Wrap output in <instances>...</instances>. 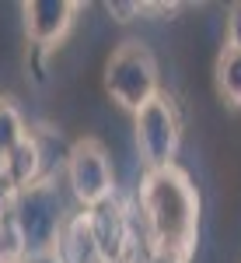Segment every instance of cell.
Listing matches in <instances>:
<instances>
[{
    "instance_id": "6da1fadb",
    "label": "cell",
    "mask_w": 241,
    "mask_h": 263,
    "mask_svg": "<svg viewBox=\"0 0 241 263\" xmlns=\"http://www.w3.org/2000/svg\"><path fill=\"white\" fill-rule=\"evenodd\" d=\"M140 211L161 263H189L200 239V193L179 165L140 176Z\"/></svg>"
},
{
    "instance_id": "7a4b0ae2",
    "label": "cell",
    "mask_w": 241,
    "mask_h": 263,
    "mask_svg": "<svg viewBox=\"0 0 241 263\" xmlns=\"http://www.w3.org/2000/svg\"><path fill=\"white\" fill-rule=\"evenodd\" d=\"M105 91L126 112H140L150 99H158V60L147 42H122L105 63Z\"/></svg>"
},
{
    "instance_id": "3957f363",
    "label": "cell",
    "mask_w": 241,
    "mask_h": 263,
    "mask_svg": "<svg viewBox=\"0 0 241 263\" xmlns=\"http://www.w3.org/2000/svg\"><path fill=\"white\" fill-rule=\"evenodd\" d=\"M14 228H18V239L25 246V253H46V249H53V246L60 242L63 200L49 179L32 182L18 197Z\"/></svg>"
},
{
    "instance_id": "277c9868",
    "label": "cell",
    "mask_w": 241,
    "mask_h": 263,
    "mask_svg": "<svg viewBox=\"0 0 241 263\" xmlns=\"http://www.w3.org/2000/svg\"><path fill=\"white\" fill-rule=\"evenodd\" d=\"M133 137H137L143 172L175 165V151H179V137H182L175 102L168 95H158V99L147 102L140 112H133Z\"/></svg>"
},
{
    "instance_id": "5b68a950",
    "label": "cell",
    "mask_w": 241,
    "mask_h": 263,
    "mask_svg": "<svg viewBox=\"0 0 241 263\" xmlns=\"http://www.w3.org/2000/svg\"><path fill=\"white\" fill-rule=\"evenodd\" d=\"M67 182L70 193L84 207H101L116 190V172H112V155L98 137H80L70 155H67Z\"/></svg>"
},
{
    "instance_id": "8992f818",
    "label": "cell",
    "mask_w": 241,
    "mask_h": 263,
    "mask_svg": "<svg viewBox=\"0 0 241 263\" xmlns=\"http://www.w3.org/2000/svg\"><path fill=\"white\" fill-rule=\"evenodd\" d=\"M80 4L74 0H32L21 7L25 14V32L35 46H56L63 42V35L74 28Z\"/></svg>"
},
{
    "instance_id": "52a82bcc",
    "label": "cell",
    "mask_w": 241,
    "mask_h": 263,
    "mask_svg": "<svg viewBox=\"0 0 241 263\" xmlns=\"http://www.w3.org/2000/svg\"><path fill=\"white\" fill-rule=\"evenodd\" d=\"M63 256H67V263H108L105 253H101V246H98L91 214H80L77 221L67 228V235H63Z\"/></svg>"
},
{
    "instance_id": "ba28073f",
    "label": "cell",
    "mask_w": 241,
    "mask_h": 263,
    "mask_svg": "<svg viewBox=\"0 0 241 263\" xmlns=\"http://www.w3.org/2000/svg\"><path fill=\"white\" fill-rule=\"evenodd\" d=\"M7 168H11V176L18 179V186H32V182L39 179V172H42V147H39V141H35L32 134L14 147V155L7 158Z\"/></svg>"
},
{
    "instance_id": "9c48e42d",
    "label": "cell",
    "mask_w": 241,
    "mask_h": 263,
    "mask_svg": "<svg viewBox=\"0 0 241 263\" xmlns=\"http://www.w3.org/2000/svg\"><path fill=\"white\" fill-rule=\"evenodd\" d=\"M217 91L234 109L241 105V49L234 46H224L217 57Z\"/></svg>"
},
{
    "instance_id": "30bf717a",
    "label": "cell",
    "mask_w": 241,
    "mask_h": 263,
    "mask_svg": "<svg viewBox=\"0 0 241 263\" xmlns=\"http://www.w3.org/2000/svg\"><path fill=\"white\" fill-rule=\"evenodd\" d=\"M25 137L28 134H25V120H21L18 105L11 99H0V162H7Z\"/></svg>"
},
{
    "instance_id": "8fae6325",
    "label": "cell",
    "mask_w": 241,
    "mask_h": 263,
    "mask_svg": "<svg viewBox=\"0 0 241 263\" xmlns=\"http://www.w3.org/2000/svg\"><path fill=\"white\" fill-rule=\"evenodd\" d=\"M14 200H18V179L11 176L7 162H0V214H4Z\"/></svg>"
},
{
    "instance_id": "7c38bea8",
    "label": "cell",
    "mask_w": 241,
    "mask_h": 263,
    "mask_svg": "<svg viewBox=\"0 0 241 263\" xmlns=\"http://www.w3.org/2000/svg\"><path fill=\"white\" fill-rule=\"evenodd\" d=\"M224 46L241 49V4H231V11H227V42Z\"/></svg>"
}]
</instances>
